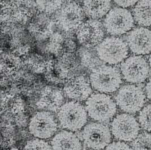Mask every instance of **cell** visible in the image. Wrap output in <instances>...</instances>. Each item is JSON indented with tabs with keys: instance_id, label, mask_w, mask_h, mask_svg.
<instances>
[{
	"instance_id": "cell-21",
	"label": "cell",
	"mask_w": 151,
	"mask_h": 150,
	"mask_svg": "<svg viewBox=\"0 0 151 150\" xmlns=\"http://www.w3.org/2000/svg\"><path fill=\"white\" fill-rule=\"evenodd\" d=\"M55 62L48 57L34 53L28 57L24 63L32 71L40 74L45 73Z\"/></svg>"
},
{
	"instance_id": "cell-7",
	"label": "cell",
	"mask_w": 151,
	"mask_h": 150,
	"mask_svg": "<svg viewBox=\"0 0 151 150\" xmlns=\"http://www.w3.org/2000/svg\"><path fill=\"white\" fill-rule=\"evenodd\" d=\"M85 15L79 2L68 1L59 10L55 21L65 31L72 32L81 26Z\"/></svg>"
},
{
	"instance_id": "cell-30",
	"label": "cell",
	"mask_w": 151,
	"mask_h": 150,
	"mask_svg": "<svg viewBox=\"0 0 151 150\" xmlns=\"http://www.w3.org/2000/svg\"><path fill=\"white\" fill-rule=\"evenodd\" d=\"M139 121L143 129L151 132V104H148L140 112Z\"/></svg>"
},
{
	"instance_id": "cell-14",
	"label": "cell",
	"mask_w": 151,
	"mask_h": 150,
	"mask_svg": "<svg viewBox=\"0 0 151 150\" xmlns=\"http://www.w3.org/2000/svg\"><path fill=\"white\" fill-rule=\"evenodd\" d=\"M92 91L89 78L84 74H76L65 83V95L76 102L87 100Z\"/></svg>"
},
{
	"instance_id": "cell-36",
	"label": "cell",
	"mask_w": 151,
	"mask_h": 150,
	"mask_svg": "<svg viewBox=\"0 0 151 150\" xmlns=\"http://www.w3.org/2000/svg\"><path fill=\"white\" fill-rule=\"evenodd\" d=\"M19 150L18 149H17V148H12V149H9V150Z\"/></svg>"
},
{
	"instance_id": "cell-16",
	"label": "cell",
	"mask_w": 151,
	"mask_h": 150,
	"mask_svg": "<svg viewBox=\"0 0 151 150\" xmlns=\"http://www.w3.org/2000/svg\"><path fill=\"white\" fill-rule=\"evenodd\" d=\"M63 100L64 96L61 89L47 86L42 90L36 105L39 109L58 112L63 104Z\"/></svg>"
},
{
	"instance_id": "cell-23",
	"label": "cell",
	"mask_w": 151,
	"mask_h": 150,
	"mask_svg": "<svg viewBox=\"0 0 151 150\" xmlns=\"http://www.w3.org/2000/svg\"><path fill=\"white\" fill-rule=\"evenodd\" d=\"M48 39L44 48L45 53L55 55L57 58L65 54L66 39L61 33L58 32H54Z\"/></svg>"
},
{
	"instance_id": "cell-13",
	"label": "cell",
	"mask_w": 151,
	"mask_h": 150,
	"mask_svg": "<svg viewBox=\"0 0 151 150\" xmlns=\"http://www.w3.org/2000/svg\"><path fill=\"white\" fill-rule=\"evenodd\" d=\"M79 42L87 48L97 47L104 40V30L102 23L90 19L83 22L76 31Z\"/></svg>"
},
{
	"instance_id": "cell-20",
	"label": "cell",
	"mask_w": 151,
	"mask_h": 150,
	"mask_svg": "<svg viewBox=\"0 0 151 150\" xmlns=\"http://www.w3.org/2000/svg\"><path fill=\"white\" fill-rule=\"evenodd\" d=\"M111 2L110 1H85L82 7L84 13L92 19L103 18L110 10Z\"/></svg>"
},
{
	"instance_id": "cell-31",
	"label": "cell",
	"mask_w": 151,
	"mask_h": 150,
	"mask_svg": "<svg viewBox=\"0 0 151 150\" xmlns=\"http://www.w3.org/2000/svg\"><path fill=\"white\" fill-rule=\"evenodd\" d=\"M23 150H53L48 142L41 139H35L28 141Z\"/></svg>"
},
{
	"instance_id": "cell-9",
	"label": "cell",
	"mask_w": 151,
	"mask_h": 150,
	"mask_svg": "<svg viewBox=\"0 0 151 150\" xmlns=\"http://www.w3.org/2000/svg\"><path fill=\"white\" fill-rule=\"evenodd\" d=\"M121 71L126 81L138 83L144 82L148 77L150 68L143 57L132 56L122 62Z\"/></svg>"
},
{
	"instance_id": "cell-28",
	"label": "cell",
	"mask_w": 151,
	"mask_h": 150,
	"mask_svg": "<svg viewBox=\"0 0 151 150\" xmlns=\"http://www.w3.org/2000/svg\"><path fill=\"white\" fill-rule=\"evenodd\" d=\"M132 146L133 150H151V134H140L134 140Z\"/></svg>"
},
{
	"instance_id": "cell-17",
	"label": "cell",
	"mask_w": 151,
	"mask_h": 150,
	"mask_svg": "<svg viewBox=\"0 0 151 150\" xmlns=\"http://www.w3.org/2000/svg\"><path fill=\"white\" fill-rule=\"evenodd\" d=\"M30 23L28 30L38 40H46L53 34L52 28L55 22L50 19L48 14L38 10Z\"/></svg>"
},
{
	"instance_id": "cell-22",
	"label": "cell",
	"mask_w": 151,
	"mask_h": 150,
	"mask_svg": "<svg viewBox=\"0 0 151 150\" xmlns=\"http://www.w3.org/2000/svg\"><path fill=\"white\" fill-rule=\"evenodd\" d=\"M134 18L139 25L151 26V1L137 2L133 10Z\"/></svg>"
},
{
	"instance_id": "cell-3",
	"label": "cell",
	"mask_w": 151,
	"mask_h": 150,
	"mask_svg": "<svg viewBox=\"0 0 151 150\" xmlns=\"http://www.w3.org/2000/svg\"><path fill=\"white\" fill-rule=\"evenodd\" d=\"M88 115L96 121L104 123L116 115L117 105L110 96L104 93L93 94L86 102Z\"/></svg>"
},
{
	"instance_id": "cell-4",
	"label": "cell",
	"mask_w": 151,
	"mask_h": 150,
	"mask_svg": "<svg viewBox=\"0 0 151 150\" xmlns=\"http://www.w3.org/2000/svg\"><path fill=\"white\" fill-rule=\"evenodd\" d=\"M99 58L109 65H117L124 60L129 54L127 44L122 39L111 36L104 39L96 47Z\"/></svg>"
},
{
	"instance_id": "cell-10",
	"label": "cell",
	"mask_w": 151,
	"mask_h": 150,
	"mask_svg": "<svg viewBox=\"0 0 151 150\" xmlns=\"http://www.w3.org/2000/svg\"><path fill=\"white\" fill-rule=\"evenodd\" d=\"M82 138L84 144L88 148L100 150L107 147L111 141L109 128L100 123H91L83 130Z\"/></svg>"
},
{
	"instance_id": "cell-18",
	"label": "cell",
	"mask_w": 151,
	"mask_h": 150,
	"mask_svg": "<svg viewBox=\"0 0 151 150\" xmlns=\"http://www.w3.org/2000/svg\"><path fill=\"white\" fill-rule=\"evenodd\" d=\"M79 62L74 53H66L57 58L55 66L61 75L65 83L76 75V71Z\"/></svg>"
},
{
	"instance_id": "cell-19",
	"label": "cell",
	"mask_w": 151,
	"mask_h": 150,
	"mask_svg": "<svg viewBox=\"0 0 151 150\" xmlns=\"http://www.w3.org/2000/svg\"><path fill=\"white\" fill-rule=\"evenodd\" d=\"M53 150H81L82 143L74 133L63 130L57 133L52 140Z\"/></svg>"
},
{
	"instance_id": "cell-1",
	"label": "cell",
	"mask_w": 151,
	"mask_h": 150,
	"mask_svg": "<svg viewBox=\"0 0 151 150\" xmlns=\"http://www.w3.org/2000/svg\"><path fill=\"white\" fill-rule=\"evenodd\" d=\"M89 81L92 87L100 93H112L122 83L120 71L116 67L102 65L91 71Z\"/></svg>"
},
{
	"instance_id": "cell-33",
	"label": "cell",
	"mask_w": 151,
	"mask_h": 150,
	"mask_svg": "<svg viewBox=\"0 0 151 150\" xmlns=\"http://www.w3.org/2000/svg\"><path fill=\"white\" fill-rule=\"evenodd\" d=\"M114 2L118 6L124 9V7H130L135 5L137 2L136 1H114Z\"/></svg>"
},
{
	"instance_id": "cell-26",
	"label": "cell",
	"mask_w": 151,
	"mask_h": 150,
	"mask_svg": "<svg viewBox=\"0 0 151 150\" xmlns=\"http://www.w3.org/2000/svg\"><path fill=\"white\" fill-rule=\"evenodd\" d=\"M23 62L19 56L8 53L2 56L1 60V71L2 75L10 76L21 68Z\"/></svg>"
},
{
	"instance_id": "cell-5",
	"label": "cell",
	"mask_w": 151,
	"mask_h": 150,
	"mask_svg": "<svg viewBox=\"0 0 151 150\" xmlns=\"http://www.w3.org/2000/svg\"><path fill=\"white\" fill-rule=\"evenodd\" d=\"M104 26L109 34L120 36L134 27V18L129 10L122 7H114L105 16Z\"/></svg>"
},
{
	"instance_id": "cell-29",
	"label": "cell",
	"mask_w": 151,
	"mask_h": 150,
	"mask_svg": "<svg viewBox=\"0 0 151 150\" xmlns=\"http://www.w3.org/2000/svg\"><path fill=\"white\" fill-rule=\"evenodd\" d=\"M38 10L44 13L50 14L54 13L57 10H59L62 6L63 2L49 1H36Z\"/></svg>"
},
{
	"instance_id": "cell-8",
	"label": "cell",
	"mask_w": 151,
	"mask_h": 150,
	"mask_svg": "<svg viewBox=\"0 0 151 150\" xmlns=\"http://www.w3.org/2000/svg\"><path fill=\"white\" fill-rule=\"evenodd\" d=\"M32 13L24 1H1V22L2 25L25 24L32 19Z\"/></svg>"
},
{
	"instance_id": "cell-25",
	"label": "cell",
	"mask_w": 151,
	"mask_h": 150,
	"mask_svg": "<svg viewBox=\"0 0 151 150\" xmlns=\"http://www.w3.org/2000/svg\"><path fill=\"white\" fill-rule=\"evenodd\" d=\"M24 104L18 96L7 95L1 97V113L3 112L18 115L24 112Z\"/></svg>"
},
{
	"instance_id": "cell-15",
	"label": "cell",
	"mask_w": 151,
	"mask_h": 150,
	"mask_svg": "<svg viewBox=\"0 0 151 150\" xmlns=\"http://www.w3.org/2000/svg\"><path fill=\"white\" fill-rule=\"evenodd\" d=\"M127 45L132 52L138 55L151 52V30L144 27H137L131 31L127 36Z\"/></svg>"
},
{
	"instance_id": "cell-2",
	"label": "cell",
	"mask_w": 151,
	"mask_h": 150,
	"mask_svg": "<svg viewBox=\"0 0 151 150\" xmlns=\"http://www.w3.org/2000/svg\"><path fill=\"white\" fill-rule=\"evenodd\" d=\"M57 118L63 129L76 131L86 125L88 113L86 108L81 103L71 101L62 105L57 112Z\"/></svg>"
},
{
	"instance_id": "cell-34",
	"label": "cell",
	"mask_w": 151,
	"mask_h": 150,
	"mask_svg": "<svg viewBox=\"0 0 151 150\" xmlns=\"http://www.w3.org/2000/svg\"><path fill=\"white\" fill-rule=\"evenodd\" d=\"M145 92L147 98L151 102V79L147 83L145 87Z\"/></svg>"
},
{
	"instance_id": "cell-27",
	"label": "cell",
	"mask_w": 151,
	"mask_h": 150,
	"mask_svg": "<svg viewBox=\"0 0 151 150\" xmlns=\"http://www.w3.org/2000/svg\"><path fill=\"white\" fill-rule=\"evenodd\" d=\"M14 129L10 124L1 125V148H8L15 143Z\"/></svg>"
},
{
	"instance_id": "cell-11",
	"label": "cell",
	"mask_w": 151,
	"mask_h": 150,
	"mask_svg": "<svg viewBox=\"0 0 151 150\" xmlns=\"http://www.w3.org/2000/svg\"><path fill=\"white\" fill-rule=\"evenodd\" d=\"M111 133L119 141L130 142L135 140L140 131L136 118L128 113L117 115L111 124Z\"/></svg>"
},
{
	"instance_id": "cell-35",
	"label": "cell",
	"mask_w": 151,
	"mask_h": 150,
	"mask_svg": "<svg viewBox=\"0 0 151 150\" xmlns=\"http://www.w3.org/2000/svg\"><path fill=\"white\" fill-rule=\"evenodd\" d=\"M149 63H150V65L151 68V55H150V58H149Z\"/></svg>"
},
{
	"instance_id": "cell-24",
	"label": "cell",
	"mask_w": 151,
	"mask_h": 150,
	"mask_svg": "<svg viewBox=\"0 0 151 150\" xmlns=\"http://www.w3.org/2000/svg\"><path fill=\"white\" fill-rule=\"evenodd\" d=\"M78 54L81 65L91 71L103 65V62L99 58L97 54L96 49L83 46L79 49Z\"/></svg>"
},
{
	"instance_id": "cell-6",
	"label": "cell",
	"mask_w": 151,
	"mask_h": 150,
	"mask_svg": "<svg viewBox=\"0 0 151 150\" xmlns=\"http://www.w3.org/2000/svg\"><path fill=\"white\" fill-rule=\"evenodd\" d=\"M145 96L143 89L134 84L123 86L115 99L119 108L127 113H135L143 108Z\"/></svg>"
},
{
	"instance_id": "cell-32",
	"label": "cell",
	"mask_w": 151,
	"mask_h": 150,
	"mask_svg": "<svg viewBox=\"0 0 151 150\" xmlns=\"http://www.w3.org/2000/svg\"><path fill=\"white\" fill-rule=\"evenodd\" d=\"M105 150H132L130 147L126 143L123 142H114L110 143L106 147Z\"/></svg>"
},
{
	"instance_id": "cell-12",
	"label": "cell",
	"mask_w": 151,
	"mask_h": 150,
	"mask_svg": "<svg viewBox=\"0 0 151 150\" xmlns=\"http://www.w3.org/2000/svg\"><path fill=\"white\" fill-rule=\"evenodd\" d=\"M58 125L55 116L50 112L41 111L35 114L29 123V130L39 139H48L57 130Z\"/></svg>"
}]
</instances>
